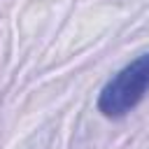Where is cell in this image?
I'll list each match as a JSON object with an SVG mask.
<instances>
[{
  "mask_svg": "<svg viewBox=\"0 0 149 149\" xmlns=\"http://www.w3.org/2000/svg\"><path fill=\"white\" fill-rule=\"evenodd\" d=\"M149 95V51L123 65L102 86L98 95V112L107 119L128 116Z\"/></svg>",
  "mask_w": 149,
  "mask_h": 149,
  "instance_id": "cell-1",
  "label": "cell"
}]
</instances>
